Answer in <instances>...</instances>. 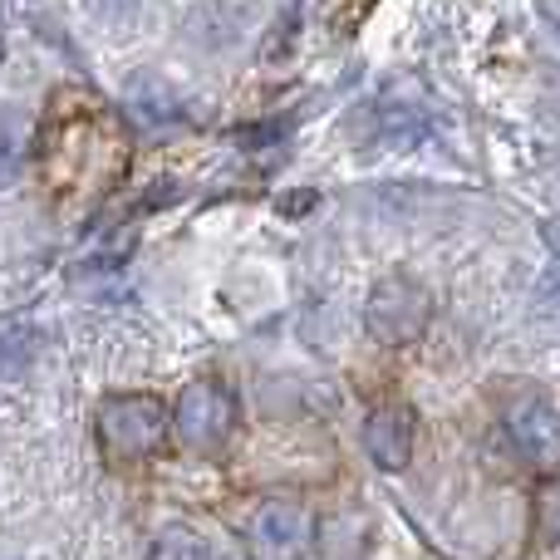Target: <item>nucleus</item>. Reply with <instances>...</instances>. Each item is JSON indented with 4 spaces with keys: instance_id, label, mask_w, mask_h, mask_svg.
<instances>
[{
    "instance_id": "f257e3e1",
    "label": "nucleus",
    "mask_w": 560,
    "mask_h": 560,
    "mask_svg": "<svg viewBox=\"0 0 560 560\" xmlns=\"http://www.w3.org/2000/svg\"><path fill=\"white\" fill-rule=\"evenodd\" d=\"M167 433V408L153 394H114L98 408V447L108 463H143Z\"/></svg>"
},
{
    "instance_id": "f03ea898",
    "label": "nucleus",
    "mask_w": 560,
    "mask_h": 560,
    "mask_svg": "<svg viewBox=\"0 0 560 560\" xmlns=\"http://www.w3.org/2000/svg\"><path fill=\"white\" fill-rule=\"evenodd\" d=\"M173 428L183 438V447H192V453H222L236 433V394L222 378H197L177 398Z\"/></svg>"
},
{
    "instance_id": "7ed1b4c3",
    "label": "nucleus",
    "mask_w": 560,
    "mask_h": 560,
    "mask_svg": "<svg viewBox=\"0 0 560 560\" xmlns=\"http://www.w3.org/2000/svg\"><path fill=\"white\" fill-rule=\"evenodd\" d=\"M364 315H369V329H374L384 345H408V339H418L428 325V295L408 276H388L374 285Z\"/></svg>"
},
{
    "instance_id": "20e7f679",
    "label": "nucleus",
    "mask_w": 560,
    "mask_h": 560,
    "mask_svg": "<svg viewBox=\"0 0 560 560\" xmlns=\"http://www.w3.org/2000/svg\"><path fill=\"white\" fill-rule=\"evenodd\" d=\"M246 546L256 560H300L310 546V512L290 497H276L246 522Z\"/></svg>"
},
{
    "instance_id": "39448f33",
    "label": "nucleus",
    "mask_w": 560,
    "mask_h": 560,
    "mask_svg": "<svg viewBox=\"0 0 560 560\" xmlns=\"http://www.w3.org/2000/svg\"><path fill=\"white\" fill-rule=\"evenodd\" d=\"M364 453L384 472H404L413 463V408L404 404H378L364 423Z\"/></svg>"
},
{
    "instance_id": "423d86ee",
    "label": "nucleus",
    "mask_w": 560,
    "mask_h": 560,
    "mask_svg": "<svg viewBox=\"0 0 560 560\" xmlns=\"http://www.w3.org/2000/svg\"><path fill=\"white\" fill-rule=\"evenodd\" d=\"M512 438L526 457L546 463V457L560 453V413L546 398H522V404L512 408Z\"/></svg>"
},
{
    "instance_id": "0eeeda50",
    "label": "nucleus",
    "mask_w": 560,
    "mask_h": 560,
    "mask_svg": "<svg viewBox=\"0 0 560 560\" xmlns=\"http://www.w3.org/2000/svg\"><path fill=\"white\" fill-rule=\"evenodd\" d=\"M153 560H212V551H207V541L197 532H187V526H167L153 546Z\"/></svg>"
},
{
    "instance_id": "6e6552de",
    "label": "nucleus",
    "mask_w": 560,
    "mask_h": 560,
    "mask_svg": "<svg viewBox=\"0 0 560 560\" xmlns=\"http://www.w3.org/2000/svg\"><path fill=\"white\" fill-rule=\"evenodd\" d=\"M541 541H560V477L541 492Z\"/></svg>"
},
{
    "instance_id": "1a4fd4ad",
    "label": "nucleus",
    "mask_w": 560,
    "mask_h": 560,
    "mask_svg": "<svg viewBox=\"0 0 560 560\" xmlns=\"http://www.w3.org/2000/svg\"><path fill=\"white\" fill-rule=\"evenodd\" d=\"M89 5H94L104 20H124V15H133L138 10V0H89Z\"/></svg>"
}]
</instances>
